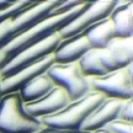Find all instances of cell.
Instances as JSON below:
<instances>
[{"mask_svg": "<svg viewBox=\"0 0 133 133\" xmlns=\"http://www.w3.org/2000/svg\"><path fill=\"white\" fill-rule=\"evenodd\" d=\"M87 3L88 1H62L50 13L36 20L25 31L8 42L0 51L5 53L9 58H12L30 44L38 42L52 33L60 31L78 15Z\"/></svg>", "mask_w": 133, "mask_h": 133, "instance_id": "6da1fadb", "label": "cell"}, {"mask_svg": "<svg viewBox=\"0 0 133 133\" xmlns=\"http://www.w3.org/2000/svg\"><path fill=\"white\" fill-rule=\"evenodd\" d=\"M105 96L97 91H91L86 95L71 100L55 114L43 117L39 121L43 126L58 129L79 130L84 120L100 104Z\"/></svg>", "mask_w": 133, "mask_h": 133, "instance_id": "7a4b0ae2", "label": "cell"}, {"mask_svg": "<svg viewBox=\"0 0 133 133\" xmlns=\"http://www.w3.org/2000/svg\"><path fill=\"white\" fill-rule=\"evenodd\" d=\"M43 127L39 119L29 115L19 92L1 96L0 133H34Z\"/></svg>", "mask_w": 133, "mask_h": 133, "instance_id": "3957f363", "label": "cell"}, {"mask_svg": "<svg viewBox=\"0 0 133 133\" xmlns=\"http://www.w3.org/2000/svg\"><path fill=\"white\" fill-rule=\"evenodd\" d=\"M61 2L62 0L32 1L16 14L0 19V49L36 20L53 11Z\"/></svg>", "mask_w": 133, "mask_h": 133, "instance_id": "277c9868", "label": "cell"}, {"mask_svg": "<svg viewBox=\"0 0 133 133\" xmlns=\"http://www.w3.org/2000/svg\"><path fill=\"white\" fill-rule=\"evenodd\" d=\"M93 91L102 93L105 97L129 100L133 99V63L104 76L88 78Z\"/></svg>", "mask_w": 133, "mask_h": 133, "instance_id": "5b68a950", "label": "cell"}, {"mask_svg": "<svg viewBox=\"0 0 133 133\" xmlns=\"http://www.w3.org/2000/svg\"><path fill=\"white\" fill-rule=\"evenodd\" d=\"M62 39L63 38L58 31L38 42L30 44L14 54L12 58H10V60L0 69V75L1 77L11 76L25 66L34 63L49 54H52Z\"/></svg>", "mask_w": 133, "mask_h": 133, "instance_id": "8992f818", "label": "cell"}, {"mask_svg": "<svg viewBox=\"0 0 133 133\" xmlns=\"http://www.w3.org/2000/svg\"><path fill=\"white\" fill-rule=\"evenodd\" d=\"M47 74L55 84L68 93L71 100H76L92 91L90 80L81 71L79 62L68 64L53 63L48 68Z\"/></svg>", "mask_w": 133, "mask_h": 133, "instance_id": "52a82bcc", "label": "cell"}, {"mask_svg": "<svg viewBox=\"0 0 133 133\" xmlns=\"http://www.w3.org/2000/svg\"><path fill=\"white\" fill-rule=\"evenodd\" d=\"M114 4L115 0L88 1L81 12L59 31L61 37L65 39L78 35L94 24L109 17L113 11Z\"/></svg>", "mask_w": 133, "mask_h": 133, "instance_id": "ba28073f", "label": "cell"}, {"mask_svg": "<svg viewBox=\"0 0 133 133\" xmlns=\"http://www.w3.org/2000/svg\"><path fill=\"white\" fill-rule=\"evenodd\" d=\"M53 63H55V61L54 55L52 53L20 68L13 75L1 77V79H0V93L1 95H5L14 92H19L27 83L33 80L35 77L39 76L43 72H46Z\"/></svg>", "mask_w": 133, "mask_h": 133, "instance_id": "9c48e42d", "label": "cell"}, {"mask_svg": "<svg viewBox=\"0 0 133 133\" xmlns=\"http://www.w3.org/2000/svg\"><path fill=\"white\" fill-rule=\"evenodd\" d=\"M101 60L109 72L133 63V36L114 37L107 47L99 49Z\"/></svg>", "mask_w": 133, "mask_h": 133, "instance_id": "30bf717a", "label": "cell"}, {"mask_svg": "<svg viewBox=\"0 0 133 133\" xmlns=\"http://www.w3.org/2000/svg\"><path fill=\"white\" fill-rule=\"evenodd\" d=\"M71 101L68 93L63 87L55 85L45 96L37 100L24 103L26 112L36 119L55 114Z\"/></svg>", "mask_w": 133, "mask_h": 133, "instance_id": "8fae6325", "label": "cell"}, {"mask_svg": "<svg viewBox=\"0 0 133 133\" xmlns=\"http://www.w3.org/2000/svg\"><path fill=\"white\" fill-rule=\"evenodd\" d=\"M125 101L126 100L123 99L105 97L103 101L84 120L80 129L87 132H94L95 130L105 127L111 121L118 118L120 109L124 105Z\"/></svg>", "mask_w": 133, "mask_h": 133, "instance_id": "7c38bea8", "label": "cell"}, {"mask_svg": "<svg viewBox=\"0 0 133 133\" xmlns=\"http://www.w3.org/2000/svg\"><path fill=\"white\" fill-rule=\"evenodd\" d=\"M90 49H92V46L85 32H82L72 37L62 39L53 52L54 61L60 64L78 62Z\"/></svg>", "mask_w": 133, "mask_h": 133, "instance_id": "4fadbf2b", "label": "cell"}, {"mask_svg": "<svg viewBox=\"0 0 133 133\" xmlns=\"http://www.w3.org/2000/svg\"><path fill=\"white\" fill-rule=\"evenodd\" d=\"M110 18L113 21L117 37L133 36V2L131 0L115 1Z\"/></svg>", "mask_w": 133, "mask_h": 133, "instance_id": "5bb4252c", "label": "cell"}, {"mask_svg": "<svg viewBox=\"0 0 133 133\" xmlns=\"http://www.w3.org/2000/svg\"><path fill=\"white\" fill-rule=\"evenodd\" d=\"M84 32L92 48L96 49L107 47L108 44L114 37H116L115 28L110 16L94 24L90 28H87Z\"/></svg>", "mask_w": 133, "mask_h": 133, "instance_id": "9a60e30c", "label": "cell"}, {"mask_svg": "<svg viewBox=\"0 0 133 133\" xmlns=\"http://www.w3.org/2000/svg\"><path fill=\"white\" fill-rule=\"evenodd\" d=\"M55 85L57 84L54 83V81L50 78V76L46 71L35 77L33 80L27 83L19 91V94L24 103H27V102L37 100L41 97L45 96Z\"/></svg>", "mask_w": 133, "mask_h": 133, "instance_id": "2e32d148", "label": "cell"}, {"mask_svg": "<svg viewBox=\"0 0 133 133\" xmlns=\"http://www.w3.org/2000/svg\"><path fill=\"white\" fill-rule=\"evenodd\" d=\"M78 62L81 71L87 78L104 76L109 72L101 60L99 49L96 48L90 49Z\"/></svg>", "mask_w": 133, "mask_h": 133, "instance_id": "e0dca14e", "label": "cell"}, {"mask_svg": "<svg viewBox=\"0 0 133 133\" xmlns=\"http://www.w3.org/2000/svg\"><path fill=\"white\" fill-rule=\"evenodd\" d=\"M105 128L112 130L115 133H133V123L116 118L105 126Z\"/></svg>", "mask_w": 133, "mask_h": 133, "instance_id": "ac0fdd59", "label": "cell"}, {"mask_svg": "<svg viewBox=\"0 0 133 133\" xmlns=\"http://www.w3.org/2000/svg\"><path fill=\"white\" fill-rule=\"evenodd\" d=\"M118 118L133 123V99H129V100L125 101L124 105L120 109Z\"/></svg>", "mask_w": 133, "mask_h": 133, "instance_id": "d6986e66", "label": "cell"}, {"mask_svg": "<svg viewBox=\"0 0 133 133\" xmlns=\"http://www.w3.org/2000/svg\"><path fill=\"white\" fill-rule=\"evenodd\" d=\"M34 133H92V132L83 131L81 129H79V130H67V129H58V128H50V127L43 126L38 131H36Z\"/></svg>", "mask_w": 133, "mask_h": 133, "instance_id": "ffe728a7", "label": "cell"}, {"mask_svg": "<svg viewBox=\"0 0 133 133\" xmlns=\"http://www.w3.org/2000/svg\"><path fill=\"white\" fill-rule=\"evenodd\" d=\"M14 1H10V0H0V13L5 11L8 8H10L13 4Z\"/></svg>", "mask_w": 133, "mask_h": 133, "instance_id": "44dd1931", "label": "cell"}, {"mask_svg": "<svg viewBox=\"0 0 133 133\" xmlns=\"http://www.w3.org/2000/svg\"><path fill=\"white\" fill-rule=\"evenodd\" d=\"M9 60H10V58L8 57V55H6L5 53H3V52L0 51V69L3 67L4 64H5Z\"/></svg>", "mask_w": 133, "mask_h": 133, "instance_id": "7402d4cb", "label": "cell"}, {"mask_svg": "<svg viewBox=\"0 0 133 133\" xmlns=\"http://www.w3.org/2000/svg\"><path fill=\"white\" fill-rule=\"evenodd\" d=\"M92 133H115V132H113L112 130H110V129L103 127V128H100V129H98V130H95Z\"/></svg>", "mask_w": 133, "mask_h": 133, "instance_id": "603a6c76", "label": "cell"}, {"mask_svg": "<svg viewBox=\"0 0 133 133\" xmlns=\"http://www.w3.org/2000/svg\"><path fill=\"white\" fill-rule=\"evenodd\" d=\"M0 79H1V75H0ZM1 96L2 95H1V93H0V99H1Z\"/></svg>", "mask_w": 133, "mask_h": 133, "instance_id": "cb8c5ba5", "label": "cell"}]
</instances>
